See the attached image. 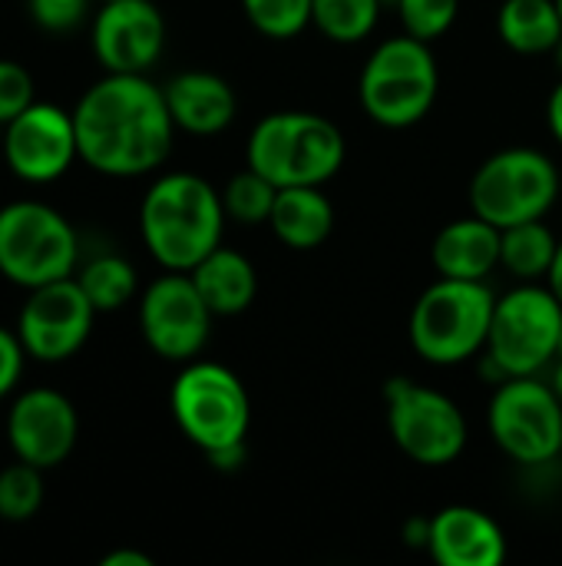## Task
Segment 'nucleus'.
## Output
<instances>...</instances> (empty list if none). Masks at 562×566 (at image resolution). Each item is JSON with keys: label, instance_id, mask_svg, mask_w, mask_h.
<instances>
[{"label": "nucleus", "instance_id": "nucleus-1", "mask_svg": "<svg viewBox=\"0 0 562 566\" xmlns=\"http://www.w3.org/2000/svg\"><path fill=\"white\" fill-rule=\"evenodd\" d=\"M73 126L79 159L116 179L159 169L176 133L166 93L146 73H106L79 96Z\"/></svg>", "mask_w": 562, "mask_h": 566}, {"label": "nucleus", "instance_id": "nucleus-2", "mask_svg": "<svg viewBox=\"0 0 562 566\" xmlns=\"http://www.w3.org/2000/svg\"><path fill=\"white\" fill-rule=\"evenodd\" d=\"M225 219L222 192L192 172L156 179L139 206L142 242L169 272H192L212 249H219Z\"/></svg>", "mask_w": 562, "mask_h": 566}, {"label": "nucleus", "instance_id": "nucleus-3", "mask_svg": "<svg viewBox=\"0 0 562 566\" xmlns=\"http://www.w3.org/2000/svg\"><path fill=\"white\" fill-rule=\"evenodd\" d=\"M341 163L344 136L318 113H272L248 136V166L278 189L325 186Z\"/></svg>", "mask_w": 562, "mask_h": 566}, {"label": "nucleus", "instance_id": "nucleus-4", "mask_svg": "<svg viewBox=\"0 0 562 566\" xmlns=\"http://www.w3.org/2000/svg\"><path fill=\"white\" fill-rule=\"evenodd\" d=\"M494 292L470 279H437L411 312V345L431 365H460L487 348Z\"/></svg>", "mask_w": 562, "mask_h": 566}, {"label": "nucleus", "instance_id": "nucleus-5", "mask_svg": "<svg viewBox=\"0 0 562 566\" xmlns=\"http://www.w3.org/2000/svg\"><path fill=\"white\" fill-rule=\"evenodd\" d=\"M437 86L441 73L431 43L404 33L374 46L361 70L358 96L374 123L388 129H407L431 113Z\"/></svg>", "mask_w": 562, "mask_h": 566}, {"label": "nucleus", "instance_id": "nucleus-6", "mask_svg": "<svg viewBox=\"0 0 562 566\" xmlns=\"http://www.w3.org/2000/svg\"><path fill=\"white\" fill-rule=\"evenodd\" d=\"M560 335L562 302L550 285H520L494 305L487 365L497 381L537 375L560 355Z\"/></svg>", "mask_w": 562, "mask_h": 566}, {"label": "nucleus", "instance_id": "nucleus-7", "mask_svg": "<svg viewBox=\"0 0 562 566\" xmlns=\"http://www.w3.org/2000/svg\"><path fill=\"white\" fill-rule=\"evenodd\" d=\"M79 242L73 226L43 202L20 199L0 209V275L20 289L70 279Z\"/></svg>", "mask_w": 562, "mask_h": 566}, {"label": "nucleus", "instance_id": "nucleus-8", "mask_svg": "<svg viewBox=\"0 0 562 566\" xmlns=\"http://www.w3.org/2000/svg\"><path fill=\"white\" fill-rule=\"evenodd\" d=\"M560 196V172L553 159L530 146L494 153L470 179V206L480 219L507 229L543 219Z\"/></svg>", "mask_w": 562, "mask_h": 566}, {"label": "nucleus", "instance_id": "nucleus-9", "mask_svg": "<svg viewBox=\"0 0 562 566\" xmlns=\"http://www.w3.org/2000/svg\"><path fill=\"white\" fill-rule=\"evenodd\" d=\"M172 415L182 434L205 454L248 434L252 401L235 371L215 361H189L172 385Z\"/></svg>", "mask_w": 562, "mask_h": 566}, {"label": "nucleus", "instance_id": "nucleus-10", "mask_svg": "<svg viewBox=\"0 0 562 566\" xmlns=\"http://www.w3.org/2000/svg\"><path fill=\"white\" fill-rule=\"evenodd\" d=\"M388 428L394 444L424 468H444L467 444V418L454 398L411 378L388 381Z\"/></svg>", "mask_w": 562, "mask_h": 566}, {"label": "nucleus", "instance_id": "nucleus-11", "mask_svg": "<svg viewBox=\"0 0 562 566\" xmlns=\"http://www.w3.org/2000/svg\"><path fill=\"white\" fill-rule=\"evenodd\" d=\"M490 434L497 448L527 464H547L562 451V401L553 385L537 381V375H520L500 381L490 401Z\"/></svg>", "mask_w": 562, "mask_h": 566}, {"label": "nucleus", "instance_id": "nucleus-12", "mask_svg": "<svg viewBox=\"0 0 562 566\" xmlns=\"http://www.w3.org/2000/svg\"><path fill=\"white\" fill-rule=\"evenodd\" d=\"M212 318L215 315L189 272L156 279L139 302L142 338L166 361H192L209 342Z\"/></svg>", "mask_w": 562, "mask_h": 566}, {"label": "nucleus", "instance_id": "nucleus-13", "mask_svg": "<svg viewBox=\"0 0 562 566\" xmlns=\"http://www.w3.org/2000/svg\"><path fill=\"white\" fill-rule=\"evenodd\" d=\"M93 315L96 308L86 298L83 285L76 279H56L40 289H30L20 308L17 335L30 358L50 365L66 361L86 345L93 332Z\"/></svg>", "mask_w": 562, "mask_h": 566}, {"label": "nucleus", "instance_id": "nucleus-14", "mask_svg": "<svg viewBox=\"0 0 562 566\" xmlns=\"http://www.w3.org/2000/svg\"><path fill=\"white\" fill-rule=\"evenodd\" d=\"M3 159L23 182L43 186L60 179L79 159L73 113L53 103H30L3 126Z\"/></svg>", "mask_w": 562, "mask_h": 566}, {"label": "nucleus", "instance_id": "nucleus-15", "mask_svg": "<svg viewBox=\"0 0 562 566\" xmlns=\"http://www.w3.org/2000/svg\"><path fill=\"white\" fill-rule=\"evenodd\" d=\"M79 421L76 408L66 395L53 388H33L23 391L7 418V441L17 451L20 461L50 471L63 464L76 448Z\"/></svg>", "mask_w": 562, "mask_h": 566}, {"label": "nucleus", "instance_id": "nucleus-16", "mask_svg": "<svg viewBox=\"0 0 562 566\" xmlns=\"http://www.w3.org/2000/svg\"><path fill=\"white\" fill-rule=\"evenodd\" d=\"M166 46V20L152 0H109L93 23V53L106 73H146Z\"/></svg>", "mask_w": 562, "mask_h": 566}, {"label": "nucleus", "instance_id": "nucleus-17", "mask_svg": "<svg viewBox=\"0 0 562 566\" xmlns=\"http://www.w3.org/2000/svg\"><path fill=\"white\" fill-rule=\"evenodd\" d=\"M427 551L441 566H500L507 557V537L490 514L454 504L431 517Z\"/></svg>", "mask_w": 562, "mask_h": 566}, {"label": "nucleus", "instance_id": "nucleus-18", "mask_svg": "<svg viewBox=\"0 0 562 566\" xmlns=\"http://www.w3.org/2000/svg\"><path fill=\"white\" fill-rule=\"evenodd\" d=\"M166 103L172 113L176 129H185L192 136H215L222 133L238 109L235 90L205 70H189L179 73L166 83Z\"/></svg>", "mask_w": 562, "mask_h": 566}, {"label": "nucleus", "instance_id": "nucleus-19", "mask_svg": "<svg viewBox=\"0 0 562 566\" xmlns=\"http://www.w3.org/2000/svg\"><path fill=\"white\" fill-rule=\"evenodd\" d=\"M500 226L480 219L477 212L444 226L434 239L431 259L444 279L484 282L500 265Z\"/></svg>", "mask_w": 562, "mask_h": 566}, {"label": "nucleus", "instance_id": "nucleus-20", "mask_svg": "<svg viewBox=\"0 0 562 566\" xmlns=\"http://www.w3.org/2000/svg\"><path fill=\"white\" fill-rule=\"evenodd\" d=\"M272 232L288 245V249H318L331 229H335V209L321 186H285L275 196L272 216H268Z\"/></svg>", "mask_w": 562, "mask_h": 566}, {"label": "nucleus", "instance_id": "nucleus-21", "mask_svg": "<svg viewBox=\"0 0 562 566\" xmlns=\"http://www.w3.org/2000/svg\"><path fill=\"white\" fill-rule=\"evenodd\" d=\"M195 289L202 292L212 315H238L255 302L258 275L255 265L235 249H212L192 272Z\"/></svg>", "mask_w": 562, "mask_h": 566}, {"label": "nucleus", "instance_id": "nucleus-22", "mask_svg": "<svg viewBox=\"0 0 562 566\" xmlns=\"http://www.w3.org/2000/svg\"><path fill=\"white\" fill-rule=\"evenodd\" d=\"M497 33L517 53H553L562 36L560 7L556 0H503Z\"/></svg>", "mask_w": 562, "mask_h": 566}, {"label": "nucleus", "instance_id": "nucleus-23", "mask_svg": "<svg viewBox=\"0 0 562 566\" xmlns=\"http://www.w3.org/2000/svg\"><path fill=\"white\" fill-rule=\"evenodd\" d=\"M556 245L560 242L550 232V226H543V219L507 226L500 232V265L510 275H517L520 282L547 279L553 255H556Z\"/></svg>", "mask_w": 562, "mask_h": 566}, {"label": "nucleus", "instance_id": "nucleus-24", "mask_svg": "<svg viewBox=\"0 0 562 566\" xmlns=\"http://www.w3.org/2000/svg\"><path fill=\"white\" fill-rule=\"evenodd\" d=\"M381 7V0H315L311 23L335 43H358L378 27Z\"/></svg>", "mask_w": 562, "mask_h": 566}, {"label": "nucleus", "instance_id": "nucleus-25", "mask_svg": "<svg viewBox=\"0 0 562 566\" xmlns=\"http://www.w3.org/2000/svg\"><path fill=\"white\" fill-rule=\"evenodd\" d=\"M76 282L96 312H116L136 295V269L123 255H99L86 262Z\"/></svg>", "mask_w": 562, "mask_h": 566}, {"label": "nucleus", "instance_id": "nucleus-26", "mask_svg": "<svg viewBox=\"0 0 562 566\" xmlns=\"http://www.w3.org/2000/svg\"><path fill=\"white\" fill-rule=\"evenodd\" d=\"M275 196H278V186L248 166L245 172L229 179V186L222 192V206H225L229 219L245 222V226H258V222H268Z\"/></svg>", "mask_w": 562, "mask_h": 566}, {"label": "nucleus", "instance_id": "nucleus-27", "mask_svg": "<svg viewBox=\"0 0 562 566\" xmlns=\"http://www.w3.org/2000/svg\"><path fill=\"white\" fill-rule=\"evenodd\" d=\"M43 504V471L17 461L0 471V517L10 524L30 521Z\"/></svg>", "mask_w": 562, "mask_h": 566}, {"label": "nucleus", "instance_id": "nucleus-28", "mask_svg": "<svg viewBox=\"0 0 562 566\" xmlns=\"http://www.w3.org/2000/svg\"><path fill=\"white\" fill-rule=\"evenodd\" d=\"M311 3L315 0H242V10L258 33L288 40L311 23Z\"/></svg>", "mask_w": 562, "mask_h": 566}, {"label": "nucleus", "instance_id": "nucleus-29", "mask_svg": "<svg viewBox=\"0 0 562 566\" xmlns=\"http://www.w3.org/2000/svg\"><path fill=\"white\" fill-rule=\"evenodd\" d=\"M397 13H401L404 33L431 43L454 27L460 13V0H397Z\"/></svg>", "mask_w": 562, "mask_h": 566}, {"label": "nucleus", "instance_id": "nucleus-30", "mask_svg": "<svg viewBox=\"0 0 562 566\" xmlns=\"http://www.w3.org/2000/svg\"><path fill=\"white\" fill-rule=\"evenodd\" d=\"M33 103V80L26 66L13 60H0V126L20 116Z\"/></svg>", "mask_w": 562, "mask_h": 566}, {"label": "nucleus", "instance_id": "nucleus-31", "mask_svg": "<svg viewBox=\"0 0 562 566\" xmlns=\"http://www.w3.org/2000/svg\"><path fill=\"white\" fill-rule=\"evenodd\" d=\"M26 3H30V17L53 33L73 30L89 7V0H26Z\"/></svg>", "mask_w": 562, "mask_h": 566}, {"label": "nucleus", "instance_id": "nucleus-32", "mask_svg": "<svg viewBox=\"0 0 562 566\" xmlns=\"http://www.w3.org/2000/svg\"><path fill=\"white\" fill-rule=\"evenodd\" d=\"M23 358H26V348H23L20 335L10 328H0V398H7L17 388Z\"/></svg>", "mask_w": 562, "mask_h": 566}, {"label": "nucleus", "instance_id": "nucleus-33", "mask_svg": "<svg viewBox=\"0 0 562 566\" xmlns=\"http://www.w3.org/2000/svg\"><path fill=\"white\" fill-rule=\"evenodd\" d=\"M205 458H209V461H212V468H219V471H238V468L245 464V441H238V444H225V448H215V451H209Z\"/></svg>", "mask_w": 562, "mask_h": 566}, {"label": "nucleus", "instance_id": "nucleus-34", "mask_svg": "<svg viewBox=\"0 0 562 566\" xmlns=\"http://www.w3.org/2000/svg\"><path fill=\"white\" fill-rule=\"evenodd\" d=\"M99 566H152V557H146L142 551H132V547H119V551L106 554Z\"/></svg>", "mask_w": 562, "mask_h": 566}, {"label": "nucleus", "instance_id": "nucleus-35", "mask_svg": "<svg viewBox=\"0 0 562 566\" xmlns=\"http://www.w3.org/2000/svg\"><path fill=\"white\" fill-rule=\"evenodd\" d=\"M547 123H550V133L560 139V146H562V80H560V86L550 93V103H547Z\"/></svg>", "mask_w": 562, "mask_h": 566}, {"label": "nucleus", "instance_id": "nucleus-36", "mask_svg": "<svg viewBox=\"0 0 562 566\" xmlns=\"http://www.w3.org/2000/svg\"><path fill=\"white\" fill-rule=\"evenodd\" d=\"M404 537H407L411 547H427V541H431V521H427V517L407 521V524H404Z\"/></svg>", "mask_w": 562, "mask_h": 566}, {"label": "nucleus", "instance_id": "nucleus-37", "mask_svg": "<svg viewBox=\"0 0 562 566\" xmlns=\"http://www.w3.org/2000/svg\"><path fill=\"white\" fill-rule=\"evenodd\" d=\"M547 285H550V292H553V295L562 302V242L556 245L553 265H550V272H547Z\"/></svg>", "mask_w": 562, "mask_h": 566}, {"label": "nucleus", "instance_id": "nucleus-38", "mask_svg": "<svg viewBox=\"0 0 562 566\" xmlns=\"http://www.w3.org/2000/svg\"><path fill=\"white\" fill-rule=\"evenodd\" d=\"M553 391L560 395V401H562V355H560V365H556V371H553Z\"/></svg>", "mask_w": 562, "mask_h": 566}, {"label": "nucleus", "instance_id": "nucleus-39", "mask_svg": "<svg viewBox=\"0 0 562 566\" xmlns=\"http://www.w3.org/2000/svg\"><path fill=\"white\" fill-rule=\"evenodd\" d=\"M553 60H556V70L562 73V36H560V43L553 46Z\"/></svg>", "mask_w": 562, "mask_h": 566}, {"label": "nucleus", "instance_id": "nucleus-40", "mask_svg": "<svg viewBox=\"0 0 562 566\" xmlns=\"http://www.w3.org/2000/svg\"><path fill=\"white\" fill-rule=\"evenodd\" d=\"M381 3H397V0H381Z\"/></svg>", "mask_w": 562, "mask_h": 566}, {"label": "nucleus", "instance_id": "nucleus-41", "mask_svg": "<svg viewBox=\"0 0 562 566\" xmlns=\"http://www.w3.org/2000/svg\"><path fill=\"white\" fill-rule=\"evenodd\" d=\"M556 7H560V13H562V0H556Z\"/></svg>", "mask_w": 562, "mask_h": 566}, {"label": "nucleus", "instance_id": "nucleus-42", "mask_svg": "<svg viewBox=\"0 0 562 566\" xmlns=\"http://www.w3.org/2000/svg\"><path fill=\"white\" fill-rule=\"evenodd\" d=\"M560 355H562V335H560Z\"/></svg>", "mask_w": 562, "mask_h": 566}, {"label": "nucleus", "instance_id": "nucleus-43", "mask_svg": "<svg viewBox=\"0 0 562 566\" xmlns=\"http://www.w3.org/2000/svg\"><path fill=\"white\" fill-rule=\"evenodd\" d=\"M103 3H109V0H103Z\"/></svg>", "mask_w": 562, "mask_h": 566}, {"label": "nucleus", "instance_id": "nucleus-44", "mask_svg": "<svg viewBox=\"0 0 562 566\" xmlns=\"http://www.w3.org/2000/svg\"><path fill=\"white\" fill-rule=\"evenodd\" d=\"M560 454H562V451H560Z\"/></svg>", "mask_w": 562, "mask_h": 566}]
</instances>
